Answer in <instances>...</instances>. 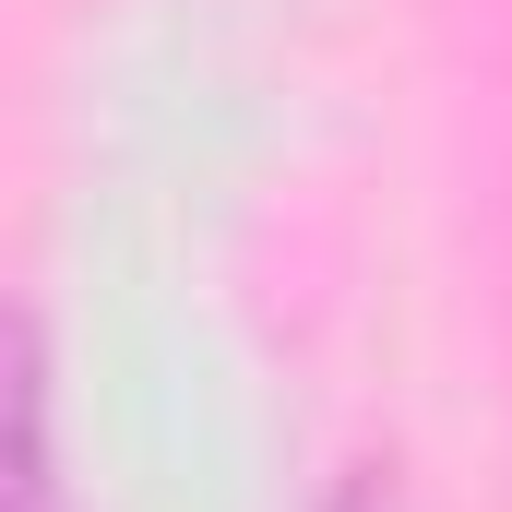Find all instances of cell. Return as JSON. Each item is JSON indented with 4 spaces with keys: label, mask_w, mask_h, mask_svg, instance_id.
<instances>
[{
    "label": "cell",
    "mask_w": 512,
    "mask_h": 512,
    "mask_svg": "<svg viewBox=\"0 0 512 512\" xmlns=\"http://www.w3.org/2000/svg\"><path fill=\"white\" fill-rule=\"evenodd\" d=\"M334 512H393V489H382V477H358V489H346Z\"/></svg>",
    "instance_id": "1"
}]
</instances>
